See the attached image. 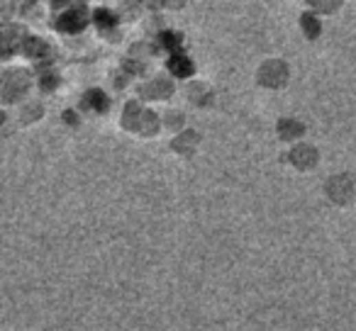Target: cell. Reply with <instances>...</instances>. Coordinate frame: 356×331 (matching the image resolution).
I'll list each match as a JSON object with an SVG mask.
<instances>
[{
  "label": "cell",
  "instance_id": "3",
  "mask_svg": "<svg viewBox=\"0 0 356 331\" xmlns=\"http://www.w3.org/2000/svg\"><path fill=\"white\" fill-rule=\"evenodd\" d=\"M86 100L93 102L91 107H93V110H100V113H103L105 107H108V100H105V95H103V93H98V91H91V93H88Z\"/></svg>",
  "mask_w": 356,
  "mask_h": 331
},
{
  "label": "cell",
  "instance_id": "2",
  "mask_svg": "<svg viewBox=\"0 0 356 331\" xmlns=\"http://www.w3.org/2000/svg\"><path fill=\"white\" fill-rule=\"evenodd\" d=\"M168 66H171V71L176 76H190L193 73V66H190V61L186 59V56H173Z\"/></svg>",
  "mask_w": 356,
  "mask_h": 331
},
{
  "label": "cell",
  "instance_id": "1",
  "mask_svg": "<svg viewBox=\"0 0 356 331\" xmlns=\"http://www.w3.org/2000/svg\"><path fill=\"white\" fill-rule=\"evenodd\" d=\"M83 25H86L83 10H69L59 17V30H64V32H78V30H83Z\"/></svg>",
  "mask_w": 356,
  "mask_h": 331
},
{
  "label": "cell",
  "instance_id": "5",
  "mask_svg": "<svg viewBox=\"0 0 356 331\" xmlns=\"http://www.w3.org/2000/svg\"><path fill=\"white\" fill-rule=\"evenodd\" d=\"M305 25H308V34H310V37H313V34H318V22H315V25H313V20H310V17H305Z\"/></svg>",
  "mask_w": 356,
  "mask_h": 331
},
{
  "label": "cell",
  "instance_id": "4",
  "mask_svg": "<svg viewBox=\"0 0 356 331\" xmlns=\"http://www.w3.org/2000/svg\"><path fill=\"white\" fill-rule=\"evenodd\" d=\"M100 22H103V25H113V15H110V12H98V25H100Z\"/></svg>",
  "mask_w": 356,
  "mask_h": 331
}]
</instances>
